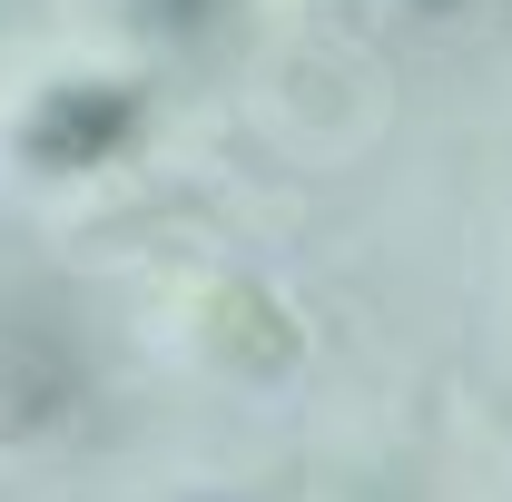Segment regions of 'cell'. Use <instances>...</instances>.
Returning <instances> with one entry per match:
<instances>
[{
	"label": "cell",
	"instance_id": "obj_1",
	"mask_svg": "<svg viewBox=\"0 0 512 502\" xmlns=\"http://www.w3.org/2000/svg\"><path fill=\"white\" fill-rule=\"evenodd\" d=\"M138 119H148V99H138L128 79H60V89H40V99H30L20 148H30L40 168L79 178V168H109L128 138H138Z\"/></svg>",
	"mask_w": 512,
	"mask_h": 502
},
{
	"label": "cell",
	"instance_id": "obj_2",
	"mask_svg": "<svg viewBox=\"0 0 512 502\" xmlns=\"http://www.w3.org/2000/svg\"><path fill=\"white\" fill-rule=\"evenodd\" d=\"M197 335H207V355L237 365V375H286V365L306 355L296 325H286V306H276L266 286H247V276H207V286H197Z\"/></svg>",
	"mask_w": 512,
	"mask_h": 502
},
{
	"label": "cell",
	"instance_id": "obj_3",
	"mask_svg": "<svg viewBox=\"0 0 512 502\" xmlns=\"http://www.w3.org/2000/svg\"><path fill=\"white\" fill-rule=\"evenodd\" d=\"M79 414V365L50 335H0V443H40Z\"/></svg>",
	"mask_w": 512,
	"mask_h": 502
},
{
	"label": "cell",
	"instance_id": "obj_4",
	"mask_svg": "<svg viewBox=\"0 0 512 502\" xmlns=\"http://www.w3.org/2000/svg\"><path fill=\"white\" fill-rule=\"evenodd\" d=\"M148 10H158V20H168V30H197V20H207V10H217V0H148Z\"/></svg>",
	"mask_w": 512,
	"mask_h": 502
}]
</instances>
